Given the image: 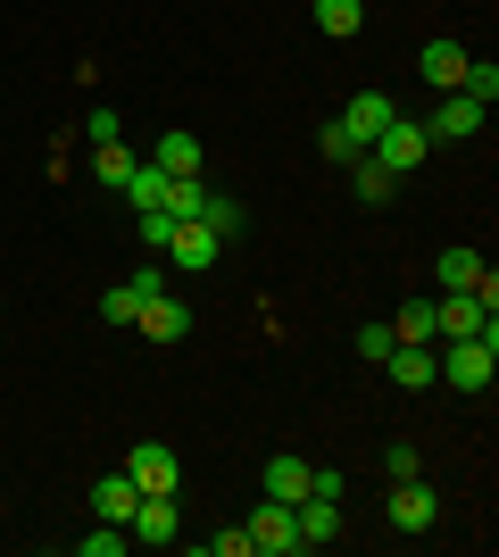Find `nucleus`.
<instances>
[{"instance_id":"11","label":"nucleus","mask_w":499,"mask_h":557,"mask_svg":"<svg viewBox=\"0 0 499 557\" xmlns=\"http://www.w3.org/2000/svg\"><path fill=\"white\" fill-rule=\"evenodd\" d=\"M134 333H150V342H184V333H191V308L184 300H175V292H159V300H142V317H134Z\"/></svg>"},{"instance_id":"15","label":"nucleus","mask_w":499,"mask_h":557,"mask_svg":"<svg viewBox=\"0 0 499 557\" xmlns=\"http://www.w3.org/2000/svg\"><path fill=\"white\" fill-rule=\"evenodd\" d=\"M291 524H300V549H325V541L341 533V499H300Z\"/></svg>"},{"instance_id":"26","label":"nucleus","mask_w":499,"mask_h":557,"mask_svg":"<svg viewBox=\"0 0 499 557\" xmlns=\"http://www.w3.org/2000/svg\"><path fill=\"white\" fill-rule=\"evenodd\" d=\"M134 549V533L125 524H100V533H84V557H125Z\"/></svg>"},{"instance_id":"27","label":"nucleus","mask_w":499,"mask_h":557,"mask_svg":"<svg viewBox=\"0 0 499 557\" xmlns=\"http://www.w3.org/2000/svg\"><path fill=\"white\" fill-rule=\"evenodd\" d=\"M134 225H142V250L159 258V250H166V233H175V216H166V209H134Z\"/></svg>"},{"instance_id":"20","label":"nucleus","mask_w":499,"mask_h":557,"mask_svg":"<svg viewBox=\"0 0 499 557\" xmlns=\"http://www.w3.org/2000/svg\"><path fill=\"white\" fill-rule=\"evenodd\" d=\"M150 166H166V175H200V134H159Z\"/></svg>"},{"instance_id":"2","label":"nucleus","mask_w":499,"mask_h":557,"mask_svg":"<svg viewBox=\"0 0 499 557\" xmlns=\"http://www.w3.org/2000/svg\"><path fill=\"white\" fill-rule=\"evenodd\" d=\"M425 150H433V134H425V116H391L375 141H366V159L375 166H391V175H416L425 166Z\"/></svg>"},{"instance_id":"16","label":"nucleus","mask_w":499,"mask_h":557,"mask_svg":"<svg viewBox=\"0 0 499 557\" xmlns=\"http://www.w3.org/2000/svg\"><path fill=\"white\" fill-rule=\"evenodd\" d=\"M266 499H284V508H300L309 499V458H266Z\"/></svg>"},{"instance_id":"31","label":"nucleus","mask_w":499,"mask_h":557,"mask_svg":"<svg viewBox=\"0 0 499 557\" xmlns=\"http://www.w3.org/2000/svg\"><path fill=\"white\" fill-rule=\"evenodd\" d=\"M125 292H134V300H159V292H166V267H159V258H150V267H134V283H125Z\"/></svg>"},{"instance_id":"10","label":"nucleus","mask_w":499,"mask_h":557,"mask_svg":"<svg viewBox=\"0 0 499 557\" xmlns=\"http://www.w3.org/2000/svg\"><path fill=\"white\" fill-rule=\"evenodd\" d=\"M391 116H400V100H391V92H350V109H341V125H350V141H358V150H366V141H375L383 125H391Z\"/></svg>"},{"instance_id":"1","label":"nucleus","mask_w":499,"mask_h":557,"mask_svg":"<svg viewBox=\"0 0 499 557\" xmlns=\"http://www.w3.org/2000/svg\"><path fill=\"white\" fill-rule=\"evenodd\" d=\"M491 374H499V325L441 342V358H433V383H450V392H491Z\"/></svg>"},{"instance_id":"32","label":"nucleus","mask_w":499,"mask_h":557,"mask_svg":"<svg viewBox=\"0 0 499 557\" xmlns=\"http://www.w3.org/2000/svg\"><path fill=\"white\" fill-rule=\"evenodd\" d=\"M84 134H92V141H125V116L117 109H92V116H84Z\"/></svg>"},{"instance_id":"13","label":"nucleus","mask_w":499,"mask_h":557,"mask_svg":"<svg viewBox=\"0 0 499 557\" xmlns=\"http://www.w3.org/2000/svg\"><path fill=\"white\" fill-rule=\"evenodd\" d=\"M416 75H425L433 92H458V75H466V50H458V42H425V50H416Z\"/></svg>"},{"instance_id":"25","label":"nucleus","mask_w":499,"mask_h":557,"mask_svg":"<svg viewBox=\"0 0 499 557\" xmlns=\"http://www.w3.org/2000/svg\"><path fill=\"white\" fill-rule=\"evenodd\" d=\"M383 474H391V483H416V474H425V449H416V442H391V449H383Z\"/></svg>"},{"instance_id":"4","label":"nucleus","mask_w":499,"mask_h":557,"mask_svg":"<svg viewBox=\"0 0 499 557\" xmlns=\"http://www.w3.org/2000/svg\"><path fill=\"white\" fill-rule=\"evenodd\" d=\"M241 533H250V557H300V524H291L284 499H266V508L250 516Z\"/></svg>"},{"instance_id":"19","label":"nucleus","mask_w":499,"mask_h":557,"mask_svg":"<svg viewBox=\"0 0 499 557\" xmlns=\"http://www.w3.org/2000/svg\"><path fill=\"white\" fill-rule=\"evenodd\" d=\"M166 184H175V175H166V166L134 159V175H125V200H134V209H166Z\"/></svg>"},{"instance_id":"34","label":"nucleus","mask_w":499,"mask_h":557,"mask_svg":"<svg viewBox=\"0 0 499 557\" xmlns=\"http://www.w3.org/2000/svg\"><path fill=\"white\" fill-rule=\"evenodd\" d=\"M200 549H209V557H250V533H241V524H234V533H209V541H200Z\"/></svg>"},{"instance_id":"21","label":"nucleus","mask_w":499,"mask_h":557,"mask_svg":"<svg viewBox=\"0 0 499 557\" xmlns=\"http://www.w3.org/2000/svg\"><path fill=\"white\" fill-rule=\"evenodd\" d=\"M92 175L109 191H125V175H134V150H125V141H92Z\"/></svg>"},{"instance_id":"12","label":"nucleus","mask_w":499,"mask_h":557,"mask_svg":"<svg viewBox=\"0 0 499 557\" xmlns=\"http://www.w3.org/2000/svg\"><path fill=\"white\" fill-rule=\"evenodd\" d=\"M166 267H216V233L209 225H200V216H184V225H175V233H166Z\"/></svg>"},{"instance_id":"23","label":"nucleus","mask_w":499,"mask_h":557,"mask_svg":"<svg viewBox=\"0 0 499 557\" xmlns=\"http://www.w3.org/2000/svg\"><path fill=\"white\" fill-rule=\"evenodd\" d=\"M200 225H209V233H216V242H234V233H241V225H250V216H241V200H225V191H216V184H209V209H200Z\"/></svg>"},{"instance_id":"24","label":"nucleus","mask_w":499,"mask_h":557,"mask_svg":"<svg viewBox=\"0 0 499 557\" xmlns=\"http://www.w3.org/2000/svg\"><path fill=\"white\" fill-rule=\"evenodd\" d=\"M200 209H209V184H200V175H175V184H166V216L184 225V216H200Z\"/></svg>"},{"instance_id":"14","label":"nucleus","mask_w":499,"mask_h":557,"mask_svg":"<svg viewBox=\"0 0 499 557\" xmlns=\"http://www.w3.org/2000/svg\"><path fill=\"white\" fill-rule=\"evenodd\" d=\"M134 499H142V491H134V474H125V466L92 483V516H100V524H125V516H134Z\"/></svg>"},{"instance_id":"22","label":"nucleus","mask_w":499,"mask_h":557,"mask_svg":"<svg viewBox=\"0 0 499 557\" xmlns=\"http://www.w3.org/2000/svg\"><path fill=\"white\" fill-rule=\"evenodd\" d=\"M391 342H441V325H433V300H408L400 317H391Z\"/></svg>"},{"instance_id":"3","label":"nucleus","mask_w":499,"mask_h":557,"mask_svg":"<svg viewBox=\"0 0 499 557\" xmlns=\"http://www.w3.org/2000/svg\"><path fill=\"white\" fill-rule=\"evenodd\" d=\"M125 533H134V549H166V541H184V508H175V491H142L134 516H125Z\"/></svg>"},{"instance_id":"29","label":"nucleus","mask_w":499,"mask_h":557,"mask_svg":"<svg viewBox=\"0 0 499 557\" xmlns=\"http://www.w3.org/2000/svg\"><path fill=\"white\" fill-rule=\"evenodd\" d=\"M309 499H350V474L341 466H309Z\"/></svg>"},{"instance_id":"5","label":"nucleus","mask_w":499,"mask_h":557,"mask_svg":"<svg viewBox=\"0 0 499 557\" xmlns=\"http://www.w3.org/2000/svg\"><path fill=\"white\" fill-rule=\"evenodd\" d=\"M441 524V499H433V483L416 474V483H391V533H433Z\"/></svg>"},{"instance_id":"7","label":"nucleus","mask_w":499,"mask_h":557,"mask_svg":"<svg viewBox=\"0 0 499 557\" xmlns=\"http://www.w3.org/2000/svg\"><path fill=\"white\" fill-rule=\"evenodd\" d=\"M483 116H491L483 100H466V92H441V109L425 116V134H433V141H466V134H483Z\"/></svg>"},{"instance_id":"17","label":"nucleus","mask_w":499,"mask_h":557,"mask_svg":"<svg viewBox=\"0 0 499 557\" xmlns=\"http://www.w3.org/2000/svg\"><path fill=\"white\" fill-rule=\"evenodd\" d=\"M350 191H358V200H366V209H383V200L400 191V175H391V166H375V159H366V150H358V159H350Z\"/></svg>"},{"instance_id":"33","label":"nucleus","mask_w":499,"mask_h":557,"mask_svg":"<svg viewBox=\"0 0 499 557\" xmlns=\"http://www.w3.org/2000/svg\"><path fill=\"white\" fill-rule=\"evenodd\" d=\"M350 342H358V358H375V367H383V349H391V325H358Z\"/></svg>"},{"instance_id":"18","label":"nucleus","mask_w":499,"mask_h":557,"mask_svg":"<svg viewBox=\"0 0 499 557\" xmlns=\"http://www.w3.org/2000/svg\"><path fill=\"white\" fill-rule=\"evenodd\" d=\"M309 17H316V34H333V42H350L358 25H366V0H316Z\"/></svg>"},{"instance_id":"9","label":"nucleus","mask_w":499,"mask_h":557,"mask_svg":"<svg viewBox=\"0 0 499 557\" xmlns=\"http://www.w3.org/2000/svg\"><path fill=\"white\" fill-rule=\"evenodd\" d=\"M383 374H391L400 392H433V342H391L383 349Z\"/></svg>"},{"instance_id":"6","label":"nucleus","mask_w":499,"mask_h":557,"mask_svg":"<svg viewBox=\"0 0 499 557\" xmlns=\"http://www.w3.org/2000/svg\"><path fill=\"white\" fill-rule=\"evenodd\" d=\"M433 325H441V342H466V333H491V308H483L475 292H441V300H433Z\"/></svg>"},{"instance_id":"30","label":"nucleus","mask_w":499,"mask_h":557,"mask_svg":"<svg viewBox=\"0 0 499 557\" xmlns=\"http://www.w3.org/2000/svg\"><path fill=\"white\" fill-rule=\"evenodd\" d=\"M100 317H109V325H134V317H142V300H134V292H125V283H117V292L100 300Z\"/></svg>"},{"instance_id":"8","label":"nucleus","mask_w":499,"mask_h":557,"mask_svg":"<svg viewBox=\"0 0 499 557\" xmlns=\"http://www.w3.org/2000/svg\"><path fill=\"white\" fill-rule=\"evenodd\" d=\"M125 474H134V491H175L184 466H175V449H166V442H134V449H125Z\"/></svg>"},{"instance_id":"28","label":"nucleus","mask_w":499,"mask_h":557,"mask_svg":"<svg viewBox=\"0 0 499 557\" xmlns=\"http://www.w3.org/2000/svg\"><path fill=\"white\" fill-rule=\"evenodd\" d=\"M316 150H325L333 166H350V159H358V141H350V125H341V116H333L325 134H316Z\"/></svg>"}]
</instances>
